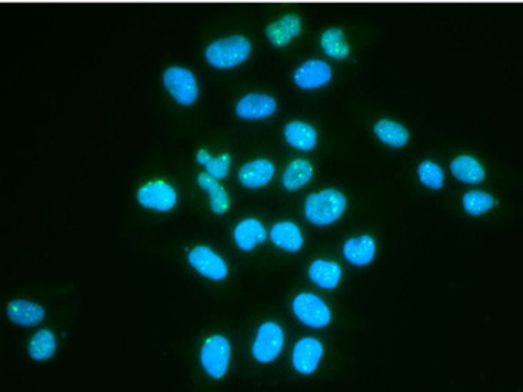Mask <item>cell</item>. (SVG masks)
I'll list each match as a JSON object with an SVG mask.
<instances>
[{"mask_svg":"<svg viewBox=\"0 0 523 392\" xmlns=\"http://www.w3.org/2000/svg\"><path fill=\"white\" fill-rule=\"evenodd\" d=\"M348 200L336 188H324L307 196L305 202V217L311 225L326 227L338 222L344 215Z\"/></svg>","mask_w":523,"mask_h":392,"instance_id":"obj_1","label":"cell"},{"mask_svg":"<svg viewBox=\"0 0 523 392\" xmlns=\"http://www.w3.org/2000/svg\"><path fill=\"white\" fill-rule=\"evenodd\" d=\"M252 53V43L242 34H232L212 42L205 51L208 64L219 71H229L245 63Z\"/></svg>","mask_w":523,"mask_h":392,"instance_id":"obj_2","label":"cell"},{"mask_svg":"<svg viewBox=\"0 0 523 392\" xmlns=\"http://www.w3.org/2000/svg\"><path fill=\"white\" fill-rule=\"evenodd\" d=\"M232 347L222 334L208 337L200 349V364L203 371L212 379H222L229 371Z\"/></svg>","mask_w":523,"mask_h":392,"instance_id":"obj_3","label":"cell"},{"mask_svg":"<svg viewBox=\"0 0 523 392\" xmlns=\"http://www.w3.org/2000/svg\"><path fill=\"white\" fill-rule=\"evenodd\" d=\"M163 86L180 106H192L199 98V84L195 74L182 66H169L163 73Z\"/></svg>","mask_w":523,"mask_h":392,"instance_id":"obj_4","label":"cell"},{"mask_svg":"<svg viewBox=\"0 0 523 392\" xmlns=\"http://www.w3.org/2000/svg\"><path fill=\"white\" fill-rule=\"evenodd\" d=\"M285 331L277 321H265L257 329L252 344V356L260 364L274 362L284 351Z\"/></svg>","mask_w":523,"mask_h":392,"instance_id":"obj_5","label":"cell"},{"mask_svg":"<svg viewBox=\"0 0 523 392\" xmlns=\"http://www.w3.org/2000/svg\"><path fill=\"white\" fill-rule=\"evenodd\" d=\"M292 311L302 324L311 329H324L332 322L329 305L312 292H299L292 301Z\"/></svg>","mask_w":523,"mask_h":392,"instance_id":"obj_6","label":"cell"},{"mask_svg":"<svg viewBox=\"0 0 523 392\" xmlns=\"http://www.w3.org/2000/svg\"><path fill=\"white\" fill-rule=\"evenodd\" d=\"M136 198L139 205L148 210L166 213L176 207L179 196L169 181L156 178L140 186L136 191Z\"/></svg>","mask_w":523,"mask_h":392,"instance_id":"obj_7","label":"cell"},{"mask_svg":"<svg viewBox=\"0 0 523 392\" xmlns=\"http://www.w3.org/2000/svg\"><path fill=\"white\" fill-rule=\"evenodd\" d=\"M188 262L196 272L212 282H223L229 275L225 258L207 245H196L188 254Z\"/></svg>","mask_w":523,"mask_h":392,"instance_id":"obj_8","label":"cell"},{"mask_svg":"<svg viewBox=\"0 0 523 392\" xmlns=\"http://www.w3.org/2000/svg\"><path fill=\"white\" fill-rule=\"evenodd\" d=\"M324 359V344L315 337H304L295 344L292 366L301 376H312Z\"/></svg>","mask_w":523,"mask_h":392,"instance_id":"obj_9","label":"cell"},{"mask_svg":"<svg viewBox=\"0 0 523 392\" xmlns=\"http://www.w3.org/2000/svg\"><path fill=\"white\" fill-rule=\"evenodd\" d=\"M334 72L331 66L321 59L304 62L295 71L294 83L302 91H317L331 83Z\"/></svg>","mask_w":523,"mask_h":392,"instance_id":"obj_10","label":"cell"},{"mask_svg":"<svg viewBox=\"0 0 523 392\" xmlns=\"http://www.w3.org/2000/svg\"><path fill=\"white\" fill-rule=\"evenodd\" d=\"M277 101L265 93H247L235 106L237 118L244 120H264L276 113Z\"/></svg>","mask_w":523,"mask_h":392,"instance_id":"obj_11","label":"cell"},{"mask_svg":"<svg viewBox=\"0 0 523 392\" xmlns=\"http://www.w3.org/2000/svg\"><path fill=\"white\" fill-rule=\"evenodd\" d=\"M266 238L267 232L264 223L255 217L244 218L233 230L235 244L242 252H254L255 248L266 242Z\"/></svg>","mask_w":523,"mask_h":392,"instance_id":"obj_12","label":"cell"},{"mask_svg":"<svg viewBox=\"0 0 523 392\" xmlns=\"http://www.w3.org/2000/svg\"><path fill=\"white\" fill-rule=\"evenodd\" d=\"M346 262L356 267L371 264L376 257V242L372 235H354L344 242L342 248Z\"/></svg>","mask_w":523,"mask_h":392,"instance_id":"obj_13","label":"cell"},{"mask_svg":"<svg viewBox=\"0 0 523 392\" xmlns=\"http://www.w3.org/2000/svg\"><path fill=\"white\" fill-rule=\"evenodd\" d=\"M275 171L276 167L272 161L267 158H257V160L247 161V165L240 167L237 178L244 187L262 188L272 181Z\"/></svg>","mask_w":523,"mask_h":392,"instance_id":"obj_14","label":"cell"},{"mask_svg":"<svg viewBox=\"0 0 523 392\" xmlns=\"http://www.w3.org/2000/svg\"><path fill=\"white\" fill-rule=\"evenodd\" d=\"M302 32L301 17L297 14H289L277 19L274 24L266 27V36L270 43L277 49L286 47L295 41Z\"/></svg>","mask_w":523,"mask_h":392,"instance_id":"obj_15","label":"cell"},{"mask_svg":"<svg viewBox=\"0 0 523 392\" xmlns=\"http://www.w3.org/2000/svg\"><path fill=\"white\" fill-rule=\"evenodd\" d=\"M270 242L279 250L287 253L301 252L305 238L299 225L292 222H277L270 228Z\"/></svg>","mask_w":523,"mask_h":392,"instance_id":"obj_16","label":"cell"},{"mask_svg":"<svg viewBox=\"0 0 523 392\" xmlns=\"http://www.w3.org/2000/svg\"><path fill=\"white\" fill-rule=\"evenodd\" d=\"M309 280L324 290H334L341 284L342 269L338 263L328 258H317L307 269Z\"/></svg>","mask_w":523,"mask_h":392,"instance_id":"obj_17","label":"cell"},{"mask_svg":"<svg viewBox=\"0 0 523 392\" xmlns=\"http://www.w3.org/2000/svg\"><path fill=\"white\" fill-rule=\"evenodd\" d=\"M284 138L287 145L299 151H312L317 145V131L306 121H289L285 126Z\"/></svg>","mask_w":523,"mask_h":392,"instance_id":"obj_18","label":"cell"},{"mask_svg":"<svg viewBox=\"0 0 523 392\" xmlns=\"http://www.w3.org/2000/svg\"><path fill=\"white\" fill-rule=\"evenodd\" d=\"M7 319L17 325L34 327L44 320V310L36 302L27 300H15L6 309Z\"/></svg>","mask_w":523,"mask_h":392,"instance_id":"obj_19","label":"cell"},{"mask_svg":"<svg viewBox=\"0 0 523 392\" xmlns=\"http://www.w3.org/2000/svg\"><path fill=\"white\" fill-rule=\"evenodd\" d=\"M453 177L466 185H479L487 177V171L478 158L462 155L453 158L450 163Z\"/></svg>","mask_w":523,"mask_h":392,"instance_id":"obj_20","label":"cell"},{"mask_svg":"<svg viewBox=\"0 0 523 392\" xmlns=\"http://www.w3.org/2000/svg\"><path fill=\"white\" fill-rule=\"evenodd\" d=\"M314 173L311 161L306 158H295L285 168L284 175H282V186L286 191L301 190L312 180Z\"/></svg>","mask_w":523,"mask_h":392,"instance_id":"obj_21","label":"cell"},{"mask_svg":"<svg viewBox=\"0 0 523 392\" xmlns=\"http://www.w3.org/2000/svg\"><path fill=\"white\" fill-rule=\"evenodd\" d=\"M373 133L383 145L393 148H405L409 143V139H411L408 129L402 126L398 121L391 120V119H381V120L376 121L373 124Z\"/></svg>","mask_w":523,"mask_h":392,"instance_id":"obj_22","label":"cell"},{"mask_svg":"<svg viewBox=\"0 0 523 392\" xmlns=\"http://www.w3.org/2000/svg\"><path fill=\"white\" fill-rule=\"evenodd\" d=\"M198 185L209 193L212 212L219 215H227L230 207V197L228 191L220 186L219 180L203 171L198 175Z\"/></svg>","mask_w":523,"mask_h":392,"instance_id":"obj_23","label":"cell"},{"mask_svg":"<svg viewBox=\"0 0 523 392\" xmlns=\"http://www.w3.org/2000/svg\"><path fill=\"white\" fill-rule=\"evenodd\" d=\"M319 43H321L322 51L328 54L329 57H332V59H336V61H344V59H346V57H349V54H351V46H349L348 42L344 39V31L338 29V27L326 29V31L321 34Z\"/></svg>","mask_w":523,"mask_h":392,"instance_id":"obj_24","label":"cell"},{"mask_svg":"<svg viewBox=\"0 0 523 392\" xmlns=\"http://www.w3.org/2000/svg\"><path fill=\"white\" fill-rule=\"evenodd\" d=\"M58 347V339L51 330L44 329L37 331L27 346V352L34 361H46L52 359Z\"/></svg>","mask_w":523,"mask_h":392,"instance_id":"obj_25","label":"cell"},{"mask_svg":"<svg viewBox=\"0 0 523 392\" xmlns=\"http://www.w3.org/2000/svg\"><path fill=\"white\" fill-rule=\"evenodd\" d=\"M196 160L199 165L207 167V173H209L212 177L217 180H223L229 175L230 165H232V158L228 153H222L218 158H213L207 148H200L196 151Z\"/></svg>","mask_w":523,"mask_h":392,"instance_id":"obj_26","label":"cell"},{"mask_svg":"<svg viewBox=\"0 0 523 392\" xmlns=\"http://www.w3.org/2000/svg\"><path fill=\"white\" fill-rule=\"evenodd\" d=\"M462 206L468 215L478 217L490 212L497 206V200L487 191H470L463 196Z\"/></svg>","mask_w":523,"mask_h":392,"instance_id":"obj_27","label":"cell"},{"mask_svg":"<svg viewBox=\"0 0 523 392\" xmlns=\"http://www.w3.org/2000/svg\"><path fill=\"white\" fill-rule=\"evenodd\" d=\"M418 177L426 187L441 190L445 185V175L441 166L433 160H425L419 165Z\"/></svg>","mask_w":523,"mask_h":392,"instance_id":"obj_28","label":"cell"}]
</instances>
